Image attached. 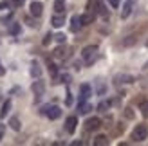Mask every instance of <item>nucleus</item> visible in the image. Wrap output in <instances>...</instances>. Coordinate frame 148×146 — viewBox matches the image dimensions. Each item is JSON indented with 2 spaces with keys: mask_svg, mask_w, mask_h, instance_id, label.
Returning a JSON list of instances; mask_svg holds the SVG:
<instances>
[{
  "mask_svg": "<svg viewBox=\"0 0 148 146\" xmlns=\"http://www.w3.org/2000/svg\"><path fill=\"white\" fill-rule=\"evenodd\" d=\"M62 81H63V83H69V81H71V76H69V74H63V76H62Z\"/></svg>",
  "mask_w": 148,
  "mask_h": 146,
  "instance_id": "obj_27",
  "label": "nucleus"
},
{
  "mask_svg": "<svg viewBox=\"0 0 148 146\" xmlns=\"http://www.w3.org/2000/svg\"><path fill=\"white\" fill-rule=\"evenodd\" d=\"M24 4V0H14V5H22Z\"/></svg>",
  "mask_w": 148,
  "mask_h": 146,
  "instance_id": "obj_33",
  "label": "nucleus"
},
{
  "mask_svg": "<svg viewBox=\"0 0 148 146\" xmlns=\"http://www.w3.org/2000/svg\"><path fill=\"white\" fill-rule=\"evenodd\" d=\"M9 125H11L13 130H16V132L20 130V121H18V117H11L9 119Z\"/></svg>",
  "mask_w": 148,
  "mask_h": 146,
  "instance_id": "obj_18",
  "label": "nucleus"
},
{
  "mask_svg": "<svg viewBox=\"0 0 148 146\" xmlns=\"http://www.w3.org/2000/svg\"><path fill=\"white\" fill-rule=\"evenodd\" d=\"M79 27H81V18L78 16V14H74L72 20H71V31H72V33H78Z\"/></svg>",
  "mask_w": 148,
  "mask_h": 146,
  "instance_id": "obj_8",
  "label": "nucleus"
},
{
  "mask_svg": "<svg viewBox=\"0 0 148 146\" xmlns=\"http://www.w3.org/2000/svg\"><path fill=\"white\" fill-rule=\"evenodd\" d=\"M76 125H78V117L76 115H71V117H67V121H65V130H67L69 134H74L76 132Z\"/></svg>",
  "mask_w": 148,
  "mask_h": 146,
  "instance_id": "obj_4",
  "label": "nucleus"
},
{
  "mask_svg": "<svg viewBox=\"0 0 148 146\" xmlns=\"http://www.w3.org/2000/svg\"><path fill=\"white\" fill-rule=\"evenodd\" d=\"M81 25H88V24H92L94 18H96V14L94 13H85V14H81Z\"/></svg>",
  "mask_w": 148,
  "mask_h": 146,
  "instance_id": "obj_10",
  "label": "nucleus"
},
{
  "mask_svg": "<svg viewBox=\"0 0 148 146\" xmlns=\"http://www.w3.org/2000/svg\"><path fill=\"white\" fill-rule=\"evenodd\" d=\"M146 45H148V42H146Z\"/></svg>",
  "mask_w": 148,
  "mask_h": 146,
  "instance_id": "obj_36",
  "label": "nucleus"
},
{
  "mask_svg": "<svg viewBox=\"0 0 148 146\" xmlns=\"http://www.w3.org/2000/svg\"><path fill=\"white\" fill-rule=\"evenodd\" d=\"M130 4H125V7H123V11H121V18H128V14H130Z\"/></svg>",
  "mask_w": 148,
  "mask_h": 146,
  "instance_id": "obj_21",
  "label": "nucleus"
},
{
  "mask_svg": "<svg viewBox=\"0 0 148 146\" xmlns=\"http://www.w3.org/2000/svg\"><path fill=\"white\" fill-rule=\"evenodd\" d=\"M40 74H42V69L38 67V63H33L31 65V76L33 78H40Z\"/></svg>",
  "mask_w": 148,
  "mask_h": 146,
  "instance_id": "obj_15",
  "label": "nucleus"
},
{
  "mask_svg": "<svg viewBox=\"0 0 148 146\" xmlns=\"http://www.w3.org/2000/svg\"><path fill=\"white\" fill-rule=\"evenodd\" d=\"M128 2H132V0H128Z\"/></svg>",
  "mask_w": 148,
  "mask_h": 146,
  "instance_id": "obj_35",
  "label": "nucleus"
},
{
  "mask_svg": "<svg viewBox=\"0 0 148 146\" xmlns=\"http://www.w3.org/2000/svg\"><path fill=\"white\" fill-rule=\"evenodd\" d=\"M88 98H90V87H88V85H81V89H79V103L87 101Z\"/></svg>",
  "mask_w": 148,
  "mask_h": 146,
  "instance_id": "obj_6",
  "label": "nucleus"
},
{
  "mask_svg": "<svg viewBox=\"0 0 148 146\" xmlns=\"http://www.w3.org/2000/svg\"><path fill=\"white\" fill-rule=\"evenodd\" d=\"M9 110H11V101L7 99L5 103L2 105V110H0V115H2V117H5V115H7V112H9Z\"/></svg>",
  "mask_w": 148,
  "mask_h": 146,
  "instance_id": "obj_16",
  "label": "nucleus"
},
{
  "mask_svg": "<svg viewBox=\"0 0 148 146\" xmlns=\"http://www.w3.org/2000/svg\"><path fill=\"white\" fill-rule=\"evenodd\" d=\"M54 11L63 14V11H65V0H54Z\"/></svg>",
  "mask_w": 148,
  "mask_h": 146,
  "instance_id": "obj_12",
  "label": "nucleus"
},
{
  "mask_svg": "<svg viewBox=\"0 0 148 146\" xmlns=\"http://www.w3.org/2000/svg\"><path fill=\"white\" fill-rule=\"evenodd\" d=\"M139 110H141V114L145 117H148V101H143V103L139 105Z\"/></svg>",
  "mask_w": 148,
  "mask_h": 146,
  "instance_id": "obj_20",
  "label": "nucleus"
},
{
  "mask_svg": "<svg viewBox=\"0 0 148 146\" xmlns=\"http://www.w3.org/2000/svg\"><path fill=\"white\" fill-rule=\"evenodd\" d=\"M96 54H98V47L96 45H88V47H85L81 50V58H83L85 63H88V65L96 60Z\"/></svg>",
  "mask_w": 148,
  "mask_h": 146,
  "instance_id": "obj_1",
  "label": "nucleus"
},
{
  "mask_svg": "<svg viewBox=\"0 0 148 146\" xmlns=\"http://www.w3.org/2000/svg\"><path fill=\"white\" fill-rule=\"evenodd\" d=\"M54 54H56L58 58H67V56H69V49H65V47H58V49L54 50Z\"/></svg>",
  "mask_w": 148,
  "mask_h": 146,
  "instance_id": "obj_14",
  "label": "nucleus"
},
{
  "mask_svg": "<svg viewBox=\"0 0 148 146\" xmlns=\"http://www.w3.org/2000/svg\"><path fill=\"white\" fill-rule=\"evenodd\" d=\"M5 7H7V4H4V2L0 4V9H5Z\"/></svg>",
  "mask_w": 148,
  "mask_h": 146,
  "instance_id": "obj_34",
  "label": "nucleus"
},
{
  "mask_svg": "<svg viewBox=\"0 0 148 146\" xmlns=\"http://www.w3.org/2000/svg\"><path fill=\"white\" fill-rule=\"evenodd\" d=\"M127 117H130V119L134 117V114H132V110H130V108H127Z\"/></svg>",
  "mask_w": 148,
  "mask_h": 146,
  "instance_id": "obj_31",
  "label": "nucleus"
},
{
  "mask_svg": "<svg viewBox=\"0 0 148 146\" xmlns=\"http://www.w3.org/2000/svg\"><path fill=\"white\" fill-rule=\"evenodd\" d=\"M4 74H5V69L2 67V63H0V76H4Z\"/></svg>",
  "mask_w": 148,
  "mask_h": 146,
  "instance_id": "obj_32",
  "label": "nucleus"
},
{
  "mask_svg": "<svg viewBox=\"0 0 148 146\" xmlns=\"http://www.w3.org/2000/svg\"><path fill=\"white\" fill-rule=\"evenodd\" d=\"M78 108H79V114H87V112L90 110L92 106L88 105V103H85V101H83V103H79V106H78Z\"/></svg>",
  "mask_w": 148,
  "mask_h": 146,
  "instance_id": "obj_19",
  "label": "nucleus"
},
{
  "mask_svg": "<svg viewBox=\"0 0 148 146\" xmlns=\"http://www.w3.org/2000/svg\"><path fill=\"white\" fill-rule=\"evenodd\" d=\"M54 40H56L58 43H63V42H65V34H62V33H60V34H56V36H54Z\"/></svg>",
  "mask_w": 148,
  "mask_h": 146,
  "instance_id": "obj_24",
  "label": "nucleus"
},
{
  "mask_svg": "<svg viewBox=\"0 0 148 146\" xmlns=\"http://www.w3.org/2000/svg\"><path fill=\"white\" fill-rule=\"evenodd\" d=\"M9 33H11V34H18V33H20V24H11Z\"/></svg>",
  "mask_w": 148,
  "mask_h": 146,
  "instance_id": "obj_23",
  "label": "nucleus"
},
{
  "mask_svg": "<svg viewBox=\"0 0 148 146\" xmlns=\"http://www.w3.org/2000/svg\"><path fill=\"white\" fill-rule=\"evenodd\" d=\"M4 132H5V128H4V125H0V139L4 137Z\"/></svg>",
  "mask_w": 148,
  "mask_h": 146,
  "instance_id": "obj_30",
  "label": "nucleus"
},
{
  "mask_svg": "<svg viewBox=\"0 0 148 146\" xmlns=\"http://www.w3.org/2000/svg\"><path fill=\"white\" fill-rule=\"evenodd\" d=\"M99 126H101V119L99 117H90V119H87V123H85V128L88 130V132L98 130Z\"/></svg>",
  "mask_w": 148,
  "mask_h": 146,
  "instance_id": "obj_5",
  "label": "nucleus"
},
{
  "mask_svg": "<svg viewBox=\"0 0 148 146\" xmlns=\"http://www.w3.org/2000/svg\"><path fill=\"white\" fill-rule=\"evenodd\" d=\"M29 9H31V14H33V16H40L42 11H43V5H42L40 2H33Z\"/></svg>",
  "mask_w": 148,
  "mask_h": 146,
  "instance_id": "obj_9",
  "label": "nucleus"
},
{
  "mask_svg": "<svg viewBox=\"0 0 148 146\" xmlns=\"http://www.w3.org/2000/svg\"><path fill=\"white\" fill-rule=\"evenodd\" d=\"M49 72H51V74H53V76H56L58 69H56V65H54V63H51V65H49Z\"/></svg>",
  "mask_w": 148,
  "mask_h": 146,
  "instance_id": "obj_25",
  "label": "nucleus"
},
{
  "mask_svg": "<svg viewBox=\"0 0 148 146\" xmlns=\"http://www.w3.org/2000/svg\"><path fill=\"white\" fill-rule=\"evenodd\" d=\"M94 144H96V146H105V144H108L107 135H98V137L94 139Z\"/></svg>",
  "mask_w": 148,
  "mask_h": 146,
  "instance_id": "obj_13",
  "label": "nucleus"
},
{
  "mask_svg": "<svg viewBox=\"0 0 148 146\" xmlns=\"http://www.w3.org/2000/svg\"><path fill=\"white\" fill-rule=\"evenodd\" d=\"M51 38H53V36H51V34H47V36H45V38H43V45H47V43L51 42Z\"/></svg>",
  "mask_w": 148,
  "mask_h": 146,
  "instance_id": "obj_28",
  "label": "nucleus"
},
{
  "mask_svg": "<svg viewBox=\"0 0 148 146\" xmlns=\"http://www.w3.org/2000/svg\"><path fill=\"white\" fill-rule=\"evenodd\" d=\"M108 106H110V101H101V103L98 105V110H99V112H107Z\"/></svg>",
  "mask_w": 148,
  "mask_h": 146,
  "instance_id": "obj_22",
  "label": "nucleus"
},
{
  "mask_svg": "<svg viewBox=\"0 0 148 146\" xmlns=\"http://www.w3.org/2000/svg\"><path fill=\"white\" fill-rule=\"evenodd\" d=\"M146 137H148V130H146V126H145V125L136 126V128H134V132H132V141H136V143L145 141Z\"/></svg>",
  "mask_w": 148,
  "mask_h": 146,
  "instance_id": "obj_2",
  "label": "nucleus"
},
{
  "mask_svg": "<svg viewBox=\"0 0 148 146\" xmlns=\"http://www.w3.org/2000/svg\"><path fill=\"white\" fill-rule=\"evenodd\" d=\"M65 103H67V105H72V98H71V94H67V99H65Z\"/></svg>",
  "mask_w": 148,
  "mask_h": 146,
  "instance_id": "obj_29",
  "label": "nucleus"
},
{
  "mask_svg": "<svg viewBox=\"0 0 148 146\" xmlns=\"http://www.w3.org/2000/svg\"><path fill=\"white\" fill-rule=\"evenodd\" d=\"M132 81H134L132 76H117L116 78V83H132Z\"/></svg>",
  "mask_w": 148,
  "mask_h": 146,
  "instance_id": "obj_17",
  "label": "nucleus"
},
{
  "mask_svg": "<svg viewBox=\"0 0 148 146\" xmlns=\"http://www.w3.org/2000/svg\"><path fill=\"white\" fill-rule=\"evenodd\" d=\"M108 2H110V5H112V7H119L121 0H108Z\"/></svg>",
  "mask_w": 148,
  "mask_h": 146,
  "instance_id": "obj_26",
  "label": "nucleus"
},
{
  "mask_svg": "<svg viewBox=\"0 0 148 146\" xmlns=\"http://www.w3.org/2000/svg\"><path fill=\"white\" fill-rule=\"evenodd\" d=\"M45 115H47V117L49 119H58V117H60V115H62V108L60 106H47L45 108Z\"/></svg>",
  "mask_w": 148,
  "mask_h": 146,
  "instance_id": "obj_3",
  "label": "nucleus"
},
{
  "mask_svg": "<svg viewBox=\"0 0 148 146\" xmlns=\"http://www.w3.org/2000/svg\"><path fill=\"white\" fill-rule=\"evenodd\" d=\"M43 90H45V85H43V81H34V83H33V92L36 94V96H42Z\"/></svg>",
  "mask_w": 148,
  "mask_h": 146,
  "instance_id": "obj_11",
  "label": "nucleus"
},
{
  "mask_svg": "<svg viewBox=\"0 0 148 146\" xmlns=\"http://www.w3.org/2000/svg\"><path fill=\"white\" fill-rule=\"evenodd\" d=\"M51 24H53V27H62L63 24H65V18H63V14H60V13H56L53 18H51Z\"/></svg>",
  "mask_w": 148,
  "mask_h": 146,
  "instance_id": "obj_7",
  "label": "nucleus"
}]
</instances>
